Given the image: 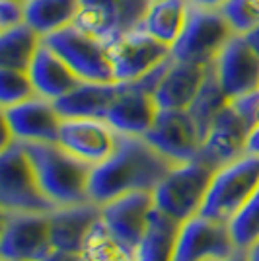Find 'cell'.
Returning a JSON list of instances; mask_svg holds the SVG:
<instances>
[{"mask_svg": "<svg viewBox=\"0 0 259 261\" xmlns=\"http://www.w3.org/2000/svg\"><path fill=\"white\" fill-rule=\"evenodd\" d=\"M170 65L172 57L160 66H156L146 76L135 82H121L117 98L113 99L106 113V121L117 133L144 137L150 130L152 123L156 121V115L160 111L154 92Z\"/></svg>", "mask_w": 259, "mask_h": 261, "instance_id": "obj_5", "label": "cell"}, {"mask_svg": "<svg viewBox=\"0 0 259 261\" xmlns=\"http://www.w3.org/2000/svg\"><path fill=\"white\" fill-rule=\"evenodd\" d=\"M41 261H84V257H82V253H78V251L53 250L49 255H45Z\"/></svg>", "mask_w": 259, "mask_h": 261, "instance_id": "obj_33", "label": "cell"}, {"mask_svg": "<svg viewBox=\"0 0 259 261\" xmlns=\"http://www.w3.org/2000/svg\"><path fill=\"white\" fill-rule=\"evenodd\" d=\"M41 45H43V35L30 28L28 23L2 30L0 32V66L30 70Z\"/></svg>", "mask_w": 259, "mask_h": 261, "instance_id": "obj_25", "label": "cell"}, {"mask_svg": "<svg viewBox=\"0 0 259 261\" xmlns=\"http://www.w3.org/2000/svg\"><path fill=\"white\" fill-rule=\"evenodd\" d=\"M43 43L51 47L80 76V80L115 82L109 45L94 33L72 23L43 37Z\"/></svg>", "mask_w": 259, "mask_h": 261, "instance_id": "obj_7", "label": "cell"}, {"mask_svg": "<svg viewBox=\"0 0 259 261\" xmlns=\"http://www.w3.org/2000/svg\"><path fill=\"white\" fill-rule=\"evenodd\" d=\"M63 115L55 108V101L35 96L2 108V125L10 129L18 142H57Z\"/></svg>", "mask_w": 259, "mask_h": 261, "instance_id": "obj_16", "label": "cell"}, {"mask_svg": "<svg viewBox=\"0 0 259 261\" xmlns=\"http://www.w3.org/2000/svg\"><path fill=\"white\" fill-rule=\"evenodd\" d=\"M99 207H101V222L109 234L117 240L125 250L135 253L148 230L150 215L156 207L154 191L125 193V195L115 197Z\"/></svg>", "mask_w": 259, "mask_h": 261, "instance_id": "obj_12", "label": "cell"}, {"mask_svg": "<svg viewBox=\"0 0 259 261\" xmlns=\"http://www.w3.org/2000/svg\"><path fill=\"white\" fill-rule=\"evenodd\" d=\"M189 2H191V6H199V8H216V10H220L228 0H189Z\"/></svg>", "mask_w": 259, "mask_h": 261, "instance_id": "obj_34", "label": "cell"}, {"mask_svg": "<svg viewBox=\"0 0 259 261\" xmlns=\"http://www.w3.org/2000/svg\"><path fill=\"white\" fill-rule=\"evenodd\" d=\"M25 23V0H0V32Z\"/></svg>", "mask_w": 259, "mask_h": 261, "instance_id": "obj_32", "label": "cell"}, {"mask_svg": "<svg viewBox=\"0 0 259 261\" xmlns=\"http://www.w3.org/2000/svg\"><path fill=\"white\" fill-rule=\"evenodd\" d=\"M257 187L259 156L244 154L215 172L199 215L220 224H230Z\"/></svg>", "mask_w": 259, "mask_h": 261, "instance_id": "obj_3", "label": "cell"}, {"mask_svg": "<svg viewBox=\"0 0 259 261\" xmlns=\"http://www.w3.org/2000/svg\"><path fill=\"white\" fill-rule=\"evenodd\" d=\"M213 261H246V251L238 250L236 253L228 255V257H222V259H213Z\"/></svg>", "mask_w": 259, "mask_h": 261, "instance_id": "obj_37", "label": "cell"}, {"mask_svg": "<svg viewBox=\"0 0 259 261\" xmlns=\"http://www.w3.org/2000/svg\"><path fill=\"white\" fill-rule=\"evenodd\" d=\"M189 12V0H152L141 28L164 45L173 47L187 25Z\"/></svg>", "mask_w": 259, "mask_h": 261, "instance_id": "obj_23", "label": "cell"}, {"mask_svg": "<svg viewBox=\"0 0 259 261\" xmlns=\"http://www.w3.org/2000/svg\"><path fill=\"white\" fill-rule=\"evenodd\" d=\"M80 0H25V23L43 37L76 22Z\"/></svg>", "mask_w": 259, "mask_h": 261, "instance_id": "obj_24", "label": "cell"}, {"mask_svg": "<svg viewBox=\"0 0 259 261\" xmlns=\"http://www.w3.org/2000/svg\"><path fill=\"white\" fill-rule=\"evenodd\" d=\"M51 213V211H49ZM49 213L2 211L0 255L6 261H41L53 248Z\"/></svg>", "mask_w": 259, "mask_h": 261, "instance_id": "obj_9", "label": "cell"}, {"mask_svg": "<svg viewBox=\"0 0 259 261\" xmlns=\"http://www.w3.org/2000/svg\"><path fill=\"white\" fill-rule=\"evenodd\" d=\"M121 82H88L82 80L66 96L55 101V108L63 115V119L72 117H92L106 119L109 106L117 98Z\"/></svg>", "mask_w": 259, "mask_h": 261, "instance_id": "obj_22", "label": "cell"}, {"mask_svg": "<svg viewBox=\"0 0 259 261\" xmlns=\"http://www.w3.org/2000/svg\"><path fill=\"white\" fill-rule=\"evenodd\" d=\"M2 261H6V259H2Z\"/></svg>", "mask_w": 259, "mask_h": 261, "instance_id": "obj_38", "label": "cell"}, {"mask_svg": "<svg viewBox=\"0 0 259 261\" xmlns=\"http://www.w3.org/2000/svg\"><path fill=\"white\" fill-rule=\"evenodd\" d=\"M32 158L37 181L53 207L90 201V175L94 166L76 158L59 142H22Z\"/></svg>", "mask_w": 259, "mask_h": 261, "instance_id": "obj_2", "label": "cell"}, {"mask_svg": "<svg viewBox=\"0 0 259 261\" xmlns=\"http://www.w3.org/2000/svg\"><path fill=\"white\" fill-rule=\"evenodd\" d=\"M108 45L115 82H135L172 57V47L158 41L142 28L123 33Z\"/></svg>", "mask_w": 259, "mask_h": 261, "instance_id": "obj_10", "label": "cell"}, {"mask_svg": "<svg viewBox=\"0 0 259 261\" xmlns=\"http://www.w3.org/2000/svg\"><path fill=\"white\" fill-rule=\"evenodd\" d=\"M117 139L119 133L106 119L72 117L63 119L57 142L76 158L97 166L113 154Z\"/></svg>", "mask_w": 259, "mask_h": 261, "instance_id": "obj_15", "label": "cell"}, {"mask_svg": "<svg viewBox=\"0 0 259 261\" xmlns=\"http://www.w3.org/2000/svg\"><path fill=\"white\" fill-rule=\"evenodd\" d=\"M246 39H248V43L259 53V28H255L253 32L246 33Z\"/></svg>", "mask_w": 259, "mask_h": 261, "instance_id": "obj_36", "label": "cell"}, {"mask_svg": "<svg viewBox=\"0 0 259 261\" xmlns=\"http://www.w3.org/2000/svg\"><path fill=\"white\" fill-rule=\"evenodd\" d=\"M234 35L236 32L222 10L191 6L184 33L172 47V57L185 63L213 65Z\"/></svg>", "mask_w": 259, "mask_h": 261, "instance_id": "obj_8", "label": "cell"}, {"mask_svg": "<svg viewBox=\"0 0 259 261\" xmlns=\"http://www.w3.org/2000/svg\"><path fill=\"white\" fill-rule=\"evenodd\" d=\"M0 207L28 213H49L55 208L37 181L25 146L18 141L0 148Z\"/></svg>", "mask_w": 259, "mask_h": 261, "instance_id": "obj_6", "label": "cell"}, {"mask_svg": "<svg viewBox=\"0 0 259 261\" xmlns=\"http://www.w3.org/2000/svg\"><path fill=\"white\" fill-rule=\"evenodd\" d=\"M228 228L238 250H248L255 240H259V187L236 217L230 220Z\"/></svg>", "mask_w": 259, "mask_h": 261, "instance_id": "obj_29", "label": "cell"}, {"mask_svg": "<svg viewBox=\"0 0 259 261\" xmlns=\"http://www.w3.org/2000/svg\"><path fill=\"white\" fill-rule=\"evenodd\" d=\"M101 220V207L94 201L55 207L49 213L51 240L55 250L82 251L90 232Z\"/></svg>", "mask_w": 259, "mask_h": 261, "instance_id": "obj_19", "label": "cell"}, {"mask_svg": "<svg viewBox=\"0 0 259 261\" xmlns=\"http://www.w3.org/2000/svg\"><path fill=\"white\" fill-rule=\"evenodd\" d=\"M249 130L251 125L244 119V115L230 99V103L216 115L215 123L211 125L197 158L213 166L215 170L228 162H234L246 154Z\"/></svg>", "mask_w": 259, "mask_h": 261, "instance_id": "obj_17", "label": "cell"}, {"mask_svg": "<svg viewBox=\"0 0 259 261\" xmlns=\"http://www.w3.org/2000/svg\"><path fill=\"white\" fill-rule=\"evenodd\" d=\"M220 10L236 33L246 35L259 28V0H228Z\"/></svg>", "mask_w": 259, "mask_h": 261, "instance_id": "obj_31", "label": "cell"}, {"mask_svg": "<svg viewBox=\"0 0 259 261\" xmlns=\"http://www.w3.org/2000/svg\"><path fill=\"white\" fill-rule=\"evenodd\" d=\"M179 226V222L154 207L148 230L135 251V261H172Z\"/></svg>", "mask_w": 259, "mask_h": 261, "instance_id": "obj_26", "label": "cell"}, {"mask_svg": "<svg viewBox=\"0 0 259 261\" xmlns=\"http://www.w3.org/2000/svg\"><path fill=\"white\" fill-rule=\"evenodd\" d=\"M152 0H80L74 25L106 43L142 25Z\"/></svg>", "mask_w": 259, "mask_h": 261, "instance_id": "obj_11", "label": "cell"}, {"mask_svg": "<svg viewBox=\"0 0 259 261\" xmlns=\"http://www.w3.org/2000/svg\"><path fill=\"white\" fill-rule=\"evenodd\" d=\"M215 72L230 99L259 90V53L236 33L215 61Z\"/></svg>", "mask_w": 259, "mask_h": 261, "instance_id": "obj_18", "label": "cell"}, {"mask_svg": "<svg viewBox=\"0 0 259 261\" xmlns=\"http://www.w3.org/2000/svg\"><path fill=\"white\" fill-rule=\"evenodd\" d=\"M246 251V261H259V240H255Z\"/></svg>", "mask_w": 259, "mask_h": 261, "instance_id": "obj_35", "label": "cell"}, {"mask_svg": "<svg viewBox=\"0 0 259 261\" xmlns=\"http://www.w3.org/2000/svg\"><path fill=\"white\" fill-rule=\"evenodd\" d=\"M215 172V168L201 158L175 164L154 189L156 208L179 224L197 217L205 203Z\"/></svg>", "mask_w": 259, "mask_h": 261, "instance_id": "obj_4", "label": "cell"}, {"mask_svg": "<svg viewBox=\"0 0 259 261\" xmlns=\"http://www.w3.org/2000/svg\"><path fill=\"white\" fill-rule=\"evenodd\" d=\"M80 253H82L84 261H135V253L125 250L117 240L109 234L101 220L90 232Z\"/></svg>", "mask_w": 259, "mask_h": 261, "instance_id": "obj_28", "label": "cell"}, {"mask_svg": "<svg viewBox=\"0 0 259 261\" xmlns=\"http://www.w3.org/2000/svg\"><path fill=\"white\" fill-rule=\"evenodd\" d=\"M228 103H230V98H228L224 88L220 86V82H218V76H216L215 72V63H213L211 68H209V74H206L203 86L199 90V94L195 96L191 106L187 108V111L193 117L203 141H205L211 125L215 123L216 115L226 108Z\"/></svg>", "mask_w": 259, "mask_h": 261, "instance_id": "obj_27", "label": "cell"}, {"mask_svg": "<svg viewBox=\"0 0 259 261\" xmlns=\"http://www.w3.org/2000/svg\"><path fill=\"white\" fill-rule=\"evenodd\" d=\"M144 139L173 164L195 160L203 139L187 109H160Z\"/></svg>", "mask_w": 259, "mask_h": 261, "instance_id": "obj_14", "label": "cell"}, {"mask_svg": "<svg viewBox=\"0 0 259 261\" xmlns=\"http://www.w3.org/2000/svg\"><path fill=\"white\" fill-rule=\"evenodd\" d=\"M37 96L28 70L0 66V106L10 108Z\"/></svg>", "mask_w": 259, "mask_h": 261, "instance_id": "obj_30", "label": "cell"}, {"mask_svg": "<svg viewBox=\"0 0 259 261\" xmlns=\"http://www.w3.org/2000/svg\"><path fill=\"white\" fill-rule=\"evenodd\" d=\"M238 251L228 224L197 217L179 226L172 261H213L222 259Z\"/></svg>", "mask_w": 259, "mask_h": 261, "instance_id": "obj_13", "label": "cell"}, {"mask_svg": "<svg viewBox=\"0 0 259 261\" xmlns=\"http://www.w3.org/2000/svg\"><path fill=\"white\" fill-rule=\"evenodd\" d=\"M211 65L175 61L166 70L154 96L160 109H187L205 82Z\"/></svg>", "mask_w": 259, "mask_h": 261, "instance_id": "obj_20", "label": "cell"}, {"mask_svg": "<svg viewBox=\"0 0 259 261\" xmlns=\"http://www.w3.org/2000/svg\"><path fill=\"white\" fill-rule=\"evenodd\" d=\"M173 166L144 137L119 133L113 154L92 170L90 201L103 205L125 193L154 191Z\"/></svg>", "mask_w": 259, "mask_h": 261, "instance_id": "obj_1", "label": "cell"}, {"mask_svg": "<svg viewBox=\"0 0 259 261\" xmlns=\"http://www.w3.org/2000/svg\"><path fill=\"white\" fill-rule=\"evenodd\" d=\"M28 72L37 96L51 101H57L59 98L66 96L82 82L74 70L45 43L39 47Z\"/></svg>", "mask_w": 259, "mask_h": 261, "instance_id": "obj_21", "label": "cell"}]
</instances>
